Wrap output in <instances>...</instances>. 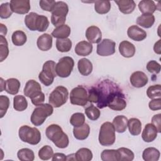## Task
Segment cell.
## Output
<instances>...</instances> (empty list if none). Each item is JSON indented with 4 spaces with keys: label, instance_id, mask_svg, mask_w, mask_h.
Masks as SVG:
<instances>
[{
    "label": "cell",
    "instance_id": "1",
    "mask_svg": "<svg viewBox=\"0 0 161 161\" xmlns=\"http://www.w3.org/2000/svg\"><path fill=\"white\" fill-rule=\"evenodd\" d=\"M46 136L59 148H66L69 143V137L62 128L56 124L49 125L45 131Z\"/></svg>",
    "mask_w": 161,
    "mask_h": 161
},
{
    "label": "cell",
    "instance_id": "2",
    "mask_svg": "<svg viewBox=\"0 0 161 161\" xmlns=\"http://www.w3.org/2000/svg\"><path fill=\"white\" fill-rule=\"evenodd\" d=\"M106 104L114 111H121L126 107L125 95L116 85H114L108 93L106 98Z\"/></svg>",
    "mask_w": 161,
    "mask_h": 161
},
{
    "label": "cell",
    "instance_id": "3",
    "mask_svg": "<svg viewBox=\"0 0 161 161\" xmlns=\"http://www.w3.org/2000/svg\"><path fill=\"white\" fill-rule=\"evenodd\" d=\"M53 112V108L51 104L43 103L33 110L30 118L31 122L35 126H40L44 123L47 117L52 114Z\"/></svg>",
    "mask_w": 161,
    "mask_h": 161
},
{
    "label": "cell",
    "instance_id": "4",
    "mask_svg": "<svg viewBox=\"0 0 161 161\" xmlns=\"http://www.w3.org/2000/svg\"><path fill=\"white\" fill-rule=\"evenodd\" d=\"M18 135L21 141L33 145H37L41 140V133L38 129L28 125L19 128Z\"/></svg>",
    "mask_w": 161,
    "mask_h": 161
},
{
    "label": "cell",
    "instance_id": "5",
    "mask_svg": "<svg viewBox=\"0 0 161 161\" xmlns=\"http://www.w3.org/2000/svg\"><path fill=\"white\" fill-rule=\"evenodd\" d=\"M99 142L102 146H111L116 140L115 130L113 125L110 122H104L100 128L99 133Z\"/></svg>",
    "mask_w": 161,
    "mask_h": 161
},
{
    "label": "cell",
    "instance_id": "6",
    "mask_svg": "<svg viewBox=\"0 0 161 161\" xmlns=\"http://www.w3.org/2000/svg\"><path fill=\"white\" fill-rule=\"evenodd\" d=\"M68 12L69 7L67 3L64 1L56 2L55 6L52 11L51 22L52 25L55 27L64 25Z\"/></svg>",
    "mask_w": 161,
    "mask_h": 161
},
{
    "label": "cell",
    "instance_id": "7",
    "mask_svg": "<svg viewBox=\"0 0 161 161\" xmlns=\"http://www.w3.org/2000/svg\"><path fill=\"white\" fill-rule=\"evenodd\" d=\"M55 66L56 64L53 60H48L43 64L42 70L38 75V79L45 86H50L57 76Z\"/></svg>",
    "mask_w": 161,
    "mask_h": 161
},
{
    "label": "cell",
    "instance_id": "8",
    "mask_svg": "<svg viewBox=\"0 0 161 161\" xmlns=\"http://www.w3.org/2000/svg\"><path fill=\"white\" fill-rule=\"evenodd\" d=\"M68 96L69 92L65 87L57 86L50 94L48 97L49 104L54 108H59L67 102Z\"/></svg>",
    "mask_w": 161,
    "mask_h": 161
},
{
    "label": "cell",
    "instance_id": "9",
    "mask_svg": "<svg viewBox=\"0 0 161 161\" xmlns=\"http://www.w3.org/2000/svg\"><path fill=\"white\" fill-rule=\"evenodd\" d=\"M74 61L70 57H64L61 58L55 66L57 75L62 78L68 77L74 68Z\"/></svg>",
    "mask_w": 161,
    "mask_h": 161
},
{
    "label": "cell",
    "instance_id": "10",
    "mask_svg": "<svg viewBox=\"0 0 161 161\" xmlns=\"http://www.w3.org/2000/svg\"><path fill=\"white\" fill-rule=\"evenodd\" d=\"M88 101V94L86 89L80 86L72 89L70 93V102L72 104L84 106Z\"/></svg>",
    "mask_w": 161,
    "mask_h": 161
},
{
    "label": "cell",
    "instance_id": "11",
    "mask_svg": "<svg viewBox=\"0 0 161 161\" xmlns=\"http://www.w3.org/2000/svg\"><path fill=\"white\" fill-rule=\"evenodd\" d=\"M115 47L116 43L114 41L105 38L97 45L96 52L100 56H109L115 53Z\"/></svg>",
    "mask_w": 161,
    "mask_h": 161
},
{
    "label": "cell",
    "instance_id": "12",
    "mask_svg": "<svg viewBox=\"0 0 161 161\" xmlns=\"http://www.w3.org/2000/svg\"><path fill=\"white\" fill-rule=\"evenodd\" d=\"M10 7L13 13L25 14L30 10V2L29 0H11Z\"/></svg>",
    "mask_w": 161,
    "mask_h": 161
},
{
    "label": "cell",
    "instance_id": "13",
    "mask_svg": "<svg viewBox=\"0 0 161 161\" xmlns=\"http://www.w3.org/2000/svg\"><path fill=\"white\" fill-rule=\"evenodd\" d=\"M130 81L134 87L140 88L144 87L148 83V79L144 72L136 71L131 75Z\"/></svg>",
    "mask_w": 161,
    "mask_h": 161
},
{
    "label": "cell",
    "instance_id": "14",
    "mask_svg": "<svg viewBox=\"0 0 161 161\" xmlns=\"http://www.w3.org/2000/svg\"><path fill=\"white\" fill-rule=\"evenodd\" d=\"M127 35L130 38L136 42L142 41L147 37L146 31L137 25L130 26L127 30Z\"/></svg>",
    "mask_w": 161,
    "mask_h": 161
},
{
    "label": "cell",
    "instance_id": "15",
    "mask_svg": "<svg viewBox=\"0 0 161 161\" xmlns=\"http://www.w3.org/2000/svg\"><path fill=\"white\" fill-rule=\"evenodd\" d=\"M86 37L91 43H97L101 42L102 33L96 26H91L86 31Z\"/></svg>",
    "mask_w": 161,
    "mask_h": 161
},
{
    "label": "cell",
    "instance_id": "16",
    "mask_svg": "<svg viewBox=\"0 0 161 161\" xmlns=\"http://www.w3.org/2000/svg\"><path fill=\"white\" fill-rule=\"evenodd\" d=\"M24 94L25 96L31 98L33 96L42 91L40 84L35 80H29L24 87Z\"/></svg>",
    "mask_w": 161,
    "mask_h": 161
},
{
    "label": "cell",
    "instance_id": "17",
    "mask_svg": "<svg viewBox=\"0 0 161 161\" xmlns=\"http://www.w3.org/2000/svg\"><path fill=\"white\" fill-rule=\"evenodd\" d=\"M157 130L152 123H148L145 126V128L142 133V138L145 142L150 143L155 140L157 136Z\"/></svg>",
    "mask_w": 161,
    "mask_h": 161
},
{
    "label": "cell",
    "instance_id": "18",
    "mask_svg": "<svg viewBox=\"0 0 161 161\" xmlns=\"http://www.w3.org/2000/svg\"><path fill=\"white\" fill-rule=\"evenodd\" d=\"M119 52L120 54L125 58H130L133 57L135 53V45L126 40L122 41L119 45Z\"/></svg>",
    "mask_w": 161,
    "mask_h": 161
},
{
    "label": "cell",
    "instance_id": "19",
    "mask_svg": "<svg viewBox=\"0 0 161 161\" xmlns=\"http://www.w3.org/2000/svg\"><path fill=\"white\" fill-rule=\"evenodd\" d=\"M52 35L48 33H44L38 38L36 45L40 50L48 51L52 47Z\"/></svg>",
    "mask_w": 161,
    "mask_h": 161
},
{
    "label": "cell",
    "instance_id": "20",
    "mask_svg": "<svg viewBox=\"0 0 161 161\" xmlns=\"http://www.w3.org/2000/svg\"><path fill=\"white\" fill-rule=\"evenodd\" d=\"M92 45L87 41H81L75 47V53L79 56H87L92 52Z\"/></svg>",
    "mask_w": 161,
    "mask_h": 161
},
{
    "label": "cell",
    "instance_id": "21",
    "mask_svg": "<svg viewBox=\"0 0 161 161\" xmlns=\"http://www.w3.org/2000/svg\"><path fill=\"white\" fill-rule=\"evenodd\" d=\"M118 8L123 14H130L135 9L136 4L133 0H119L114 1Z\"/></svg>",
    "mask_w": 161,
    "mask_h": 161
},
{
    "label": "cell",
    "instance_id": "22",
    "mask_svg": "<svg viewBox=\"0 0 161 161\" xmlns=\"http://www.w3.org/2000/svg\"><path fill=\"white\" fill-rule=\"evenodd\" d=\"M128 118L123 115L116 116L113 120L112 124L114 126V130L119 133H124L128 126Z\"/></svg>",
    "mask_w": 161,
    "mask_h": 161
},
{
    "label": "cell",
    "instance_id": "23",
    "mask_svg": "<svg viewBox=\"0 0 161 161\" xmlns=\"http://www.w3.org/2000/svg\"><path fill=\"white\" fill-rule=\"evenodd\" d=\"M21 84L20 82L15 78H10L5 81L4 91L11 95H15L19 92Z\"/></svg>",
    "mask_w": 161,
    "mask_h": 161
},
{
    "label": "cell",
    "instance_id": "24",
    "mask_svg": "<svg viewBox=\"0 0 161 161\" xmlns=\"http://www.w3.org/2000/svg\"><path fill=\"white\" fill-rule=\"evenodd\" d=\"M90 133V127L88 124L84 123L82 126L74 127L73 134L74 137L79 140H86Z\"/></svg>",
    "mask_w": 161,
    "mask_h": 161
},
{
    "label": "cell",
    "instance_id": "25",
    "mask_svg": "<svg viewBox=\"0 0 161 161\" xmlns=\"http://www.w3.org/2000/svg\"><path fill=\"white\" fill-rule=\"evenodd\" d=\"M77 67L79 73L84 76L89 75L92 71V64L91 62L86 58H82L78 61Z\"/></svg>",
    "mask_w": 161,
    "mask_h": 161
},
{
    "label": "cell",
    "instance_id": "26",
    "mask_svg": "<svg viewBox=\"0 0 161 161\" xmlns=\"http://www.w3.org/2000/svg\"><path fill=\"white\" fill-rule=\"evenodd\" d=\"M138 8L143 14H153L157 9V5L151 0H142L138 4Z\"/></svg>",
    "mask_w": 161,
    "mask_h": 161
},
{
    "label": "cell",
    "instance_id": "27",
    "mask_svg": "<svg viewBox=\"0 0 161 161\" xmlns=\"http://www.w3.org/2000/svg\"><path fill=\"white\" fill-rule=\"evenodd\" d=\"M70 28L67 25H62L56 27L52 32V35L57 39L67 38L70 34Z\"/></svg>",
    "mask_w": 161,
    "mask_h": 161
},
{
    "label": "cell",
    "instance_id": "28",
    "mask_svg": "<svg viewBox=\"0 0 161 161\" xmlns=\"http://www.w3.org/2000/svg\"><path fill=\"white\" fill-rule=\"evenodd\" d=\"M155 23V16L153 14H143L136 19V23L145 28H151Z\"/></svg>",
    "mask_w": 161,
    "mask_h": 161
},
{
    "label": "cell",
    "instance_id": "29",
    "mask_svg": "<svg viewBox=\"0 0 161 161\" xmlns=\"http://www.w3.org/2000/svg\"><path fill=\"white\" fill-rule=\"evenodd\" d=\"M160 152L154 147L145 148L142 153V158L145 161H157L160 158Z\"/></svg>",
    "mask_w": 161,
    "mask_h": 161
},
{
    "label": "cell",
    "instance_id": "30",
    "mask_svg": "<svg viewBox=\"0 0 161 161\" xmlns=\"http://www.w3.org/2000/svg\"><path fill=\"white\" fill-rule=\"evenodd\" d=\"M128 127L129 132L133 136L140 134L142 131V123L136 118H131L128 121Z\"/></svg>",
    "mask_w": 161,
    "mask_h": 161
},
{
    "label": "cell",
    "instance_id": "31",
    "mask_svg": "<svg viewBox=\"0 0 161 161\" xmlns=\"http://www.w3.org/2000/svg\"><path fill=\"white\" fill-rule=\"evenodd\" d=\"M92 153L87 148H81L75 153V160L77 161H90L92 159Z\"/></svg>",
    "mask_w": 161,
    "mask_h": 161
},
{
    "label": "cell",
    "instance_id": "32",
    "mask_svg": "<svg viewBox=\"0 0 161 161\" xmlns=\"http://www.w3.org/2000/svg\"><path fill=\"white\" fill-rule=\"evenodd\" d=\"M28 107V102L22 95L15 96L13 98V108L18 111H25Z\"/></svg>",
    "mask_w": 161,
    "mask_h": 161
},
{
    "label": "cell",
    "instance_id": "33",
    "mask_svg": "<svg viewBox=\"0 0 161 161\" xmlns=\"http://www.w3.org/2000/svg\"><path fill=\"white\" fill-rule=\"evenodd\" d=\"M27 37L25 32L21 30H16L11 36L13 43L16 46H22L26 42Z\"/></svg>",
    "mask_w": 161,
    "mask_h": 161
},
{
    "label": "cell",
    "instance_id": "34",
    "mask_svg": "<svg viewBox=\"0 0 161 161\" xmlns=\"http://www.w3.org/2000/svg\"><path fill=\"white\" fill-rule=\"evenodd\" d=\"M110 9L111 3L109 1H96L94 2V9L98 14H106Z\"/></svg>",
    "mask_w": 161,
    "mask_h": 161
},
{
    "label": "cell",
    "instance_id": "35",
    "mask_svg": "<svg viewBox=\"0 0 161 161\" xmlns=\"http://www.w3.org/2000/svg\"><path fill=\"white\" fill-rule=\"evenodd\" d=\"M101 158L103 161H119V153L117 150H104L101 154Z\"/></svg>",
    "mask_w": 161,
    "mask_h": 161
},
{
    "label": "cell",
    "instance_id": "36",
    "mask_svg": "<svg viewBox=\"0 0 161 161\" xmlns=\"http://www.w3.org/2000/svg\"><path fill=\"white\" fill-rule=\"evenodd\" d=\"M18 158L21 161H33L35 159L34 152L30 148H24L18 150Z\"/></svg>",
    "mask_w": 161,
    "mask_h": 161
},
{
    "label": "cell",
    "instance_id": "37",
    "mask_svg": "<svg viewBox=\"0 0 161 161\" xmlns=\"http://www.w3.org/2000/svg\"><path fill=\"white\" fill-rule=\"evenodd\" d=\"M71 40L67 38L64 39H57L56 41V48L60 52H68L72 48Z\"/></svg>",
    "mask_w": 161,
    "mask_h": 161
},
{
    "label": "cell",
    "instance_id": "38",
    "mask_svg": "<svg viewBox=\"0 0 161 161\" xmlns=\"http://www.w3.org/2000/svg\"><path fill=\"white\" fill-rule=\"evenodd\" d=\"M117 150L119 153V161H131L134 159V153L130 149L121 147Z\"/></svg>",
    "mask_w": 161,
    "mask_h": 161
},
{
    "label": "cell",
    "instance_id": "39",
    "mask_svg": "<svg viewBox=\"0 0 161 161\" xmlns=\"http://www.w3.org/2000/svg\"><path fill=\"white\" fill-rule=\"evenodd\" d=\"M48 26L49 21L48 19V18L45 16L38 14L35 24L36 31H38L40 32L45 31L48 28Z\"/></svg>",
    "mask_w": 161,
    "mask_h": 161
},
{
    "label": "cell",
    "instance_id": "40",
    "mask_svg": "<svg viewBox=\"0 0 161 161\" xmlns=\"http://www.w3.org/2000/svg\"><path fill=\"white\" fill-rule=\"evenodd\" d=\"M9 48L8 42L4 36L0 35V62L4 61L8 56Z\"/></svg>",
    "mask_w": 161,
    "mask_h": 161
},
{
    "label": "cell",
    "instance_id": "41",
    "mask_svg": "<svg viewBox=\"0 0 161 161\" xmlns=\"http://www.w3.org/2000/svg\"><path fill=\"white\" fill-rule=\"evenodd\" d=\"M38 16V14L34 12H31L30 13L28 14L25 16V25L31 31H36L35 24H36V21Z\"/></svg>",
    "mask_w": 161,
    "mask_h": 161
},
{
    "label": "cell",
    "instance_id": "42",
    "mask_svg": "<svg viewBox=\"0 0 161 161\" xmlns=\"http://www.w3.org/2000/svg\"><path fill=\"white\" fill-rule=\"evenodd\" d=\"M38 157L41 160H47L50 159L53 155V150L49 145H45L38 151Z\"/></svg>",
    "mask_w": 161,
    "mask_h": 161
},
{
    "label": "cell",
    "instance_id": "43",
    "mask_svg": "<svg viewBox=\"0 0 161 161\" xmlns=\"http://www.w3.org/2000/svg\"><path fill=\"white\" fill-rule=\"evenodd\" d=\"M85 114L89 119L92 121H96L99 118L101 112L98 108L92 104L86 108Z\"/></svg>",
    "mask_w": 161,
    "mask_h": 161
},
{
    "label": "cell",
    "instance_id": "44",
    "mask_svg": "<svg viewBox=\"0 0 161 161\" xmlns=\"http://www.w3.org/2000/svg\"><path fill=\"white\" fill-rule=\"evenodd\" d=\"M85 122V116L82 113H74L70 118V123L74 127L82 126Z\"/></svg>",
    "mask_w": 161,
    "mask_h": 161
},
{
    "label": "cell",
    "instance_id": "45",
    "mask_svg": "<svg viewBox=\"0 0 161 161\" xmlns=\"http://www.w3.org/2000/svg\"><path fill=\"white\" fill-rule=\"evenodd\" d=\"M160 85H153L148 87L147 90V95L150 99H155L157 97H160Z\"/></svg>",
    "mask_w": 161,
    "mask_h": 161
},
{
    "label": "cell",
    "instance_id": "46",
    "mask_svg": "<svg viewBox=\"0 0 161 161\" xmlns=\"http://www.w3.org/2000/svg\"><path fill=\"white\" fill-rule=\"evenodd\" d=\"M9 106V99L6 96H0V118H2L6 113Z\"/></svg>",
    "mask_w": 161,
    "mask_h": 161
},
{
    "label": "cell",
    "instance_id": "47",
    "mask_svg": "<svg viewBox=\"0 0 161 161\" xmlns=\"http://www.w3.org/2000/svg\"><path fill=\"white\" fill-rule=\"evenodd\" d=\"M13 11L10 7V4L9 3H3L0 6V17L2 19H7L9 18L12 14Z\"/></svg>",
    "mask_w": 161,
    "mask_h": 161
},
{
    "label": "cell",
    "instance_id": "48",
    "mask_svg": "<svg viewBox=\"0 0 161 161\" xmlns=\"http://www.w3.org/2000/svg\"><path fill=\"white\" fill-rule=\"evenodd\" d=\"M40 8L46 11L51 12L53 11L56 2L53 0H41L39 2Z\"/></svg>",
    "mask_w": 161,
    "mask_h": 161
},
{
    "label": "cell",
    "instance_id": "49",
    "mask_svg": "<svg viewBox=\"0 0 161 161\" xmlns=\"http://www.w3.org/2000/svg\"><path fill=\"white\" fill-rule=\"evenodd\" d=\"M147 70L152 74H158L160 72V65L155 60H150L147 64Z\"/></svg>",
    "mask_w": 161,
    "mask_h": 161
},
{
    "label": "cell",
    "instance_id": "50",
    "mask_svg": "<svg viewBox=\"0 0 161 161\" xmlns=\"http://www.w3.org/2000/svg\"><path fill=\"white\" fill-rule=\"evenodd\" d=\"M88 101L90 103H96L99 101V94L96 87H92L88 93Z\"/></svg>",
    "mask_w": 161,
    "mask_h": 161
},
{
    "label": "cell",
    "instance_id": "51",
    "mask_svg": "<svg viewBox=\"0 0 161 161\" xmlns=\"http://www.w3.org/2000/svg\"><path fill=\"white\" fill-rule=\"evenodd\" d=\"M31 99V103L35 106H39L43 103L45 101V94L43 92L40 91L34 96H33Z\"/></svg>",
    "mask_w": 161,
    "mask_h": 161
},
{
    "label": "cell",
    "instance_id": "52",
    "mask_svg": "<svg viewBox=\"0 0 161 161\" xmlns=\"http://www.w3.org/2000/svg\"><path fill=\"white\" fill-rule=\"evenodd\" d=\"M161 99L159 98H155L153 99L152 101H150L148 103V107L152 111H157L160 110L161 109Z\"/></svg>",
    "mask_w": 161,
    "mask_h": 161
},
{
    "label": "cell",
    "instance_id": "53",
    "mask_svg": "<svg viewBox=\"0 0 161 161\" xmlns=\"http://www.w3.org/2000/svg\"><path fill=\"white\" fill-rule=\"evenodd\" d=\"M152 123L156 127L158 133L161 132V114H155L152 118Z\"/></svg>",
    "mask_w": 161,
    "mask_h": 161
},
{
    "label": "cell",
    "instance_id": "54",
    "mask_svg": "<svg viewBox=\"0 0 161 161\" xmlns=\"http://www.w3.org/2000/svg\"><path fill=\"white\" fill-rule=\"evenodd\" d=\"M52 160L53 161H55V160L65 161V160H67V156L62 153H55L53 154Z\"/></svg>",
    "mask_w": 161,
    "mask_h": 161
},
{
    "label": "cell",
    "instance_id": "55",
    "mask_svg": "<svg viewBox=\"0 0 161 161\" xmlns=\"http://www.w3.org/2000/svg\"><path fill=\"white\" fill-rule=\"evenodd\" d=\"M153 50L157 54L161 53V49H160V40H158L153 46Z\"/></svg>",
    "mask_w": 161,
    "mask_h": 161
},
{
    "label": "cell",
    "instance_id": "56",
    "mask_svg": "<svg viewBox=\"0 0 161 161\" xmlns=\"http://www.w3.org/2000/svg\"><path fill=\"white\" fill-rule=\"evenodd\" d=\"M7 31H8L7 27L4 25H3V23H1L0 24V33H1V35H3V36L6 35V33H7Z\"/></svg>",
    "mask_w": 161,
    "mask_h": 161
},
{
    "label": "cell",
    "instance_id": "57",
    "mask_svg": "<svg viewBox=\"0 0 161 161\" xmlns=\"http://www.w3.org/2000/svg\"><path fill=\"white\" fill-rule=\"evenodd\" d=\"M1 80V92L3 91V90H4V84H5V82L4 80H3V78H1L0 79Z\"/></svg>",
    "mask_w": 161,
    "mask_h": 161
}]
</instances>
